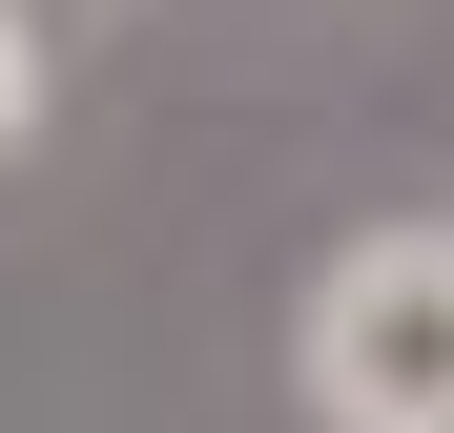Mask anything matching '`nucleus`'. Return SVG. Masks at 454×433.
<instances>
[{
	"label": "nucleus",
	"instance_id": "obj_1",
	"mask_svg": "<svg viewBox=\"0 0 454 433\" xmlns=\"http://www.w3.org/2000/svg\"><path fill=\"white\" fill-rule=\"evenodd\" d=\"M331 433H434L454 413V228H351L310 268V330H289Z\"/></svg>",
	"mask_w": 454,
	"mask_h": 433
},
{
	"label": "nucleus",
	"instance_id": "obj_2",
	"mask_svg": "<svg viewBox=\"0 0 454 433\" xmlns=\"http://www.w3.org/2000/svg\"><path fill=\"white\" fill-rule=\"evenodd\" d=\"M21 124H42V21L0 0V144H21Z\"/></svg>",
	"mask_w": 454,
	"mask_h": 433
},
{
	"label": "nucleus",
	"instance_id": "obj_3",
	"mask_svg": "<svg viewBox=\"0 0 454 433\" xmlns=\"http://www.w3.org/2000/svg\"><path fill=\"white\" fill-rule=\"evenodd\" d=\"M434 433H454V413H434Z\"/></svg>",
	"mask_w": 454,
	"mask_h": 433
}]
</instances>
